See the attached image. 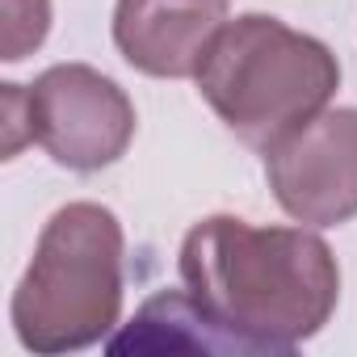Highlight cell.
<instances>
[{
  "instance_id": "obj_4",
  "label": "cell",
  "mask_w": 357,
  "mask_h": 357,
  "mask_svg": "<svg viewBox=\"0 0 357 357\" xmlns=\"http://www.w3.org/2000/svg\"><path fill=\"white\" fill-rule=\"evenodd\" d=\"M34 143L72 172L118 164L135 139V105L118 80L89 63H55L30 84Z\"/></svg>"
},
{
  "instance_id": "obj_8",
  "label": "cell",
  "mask_w": 357,
  "mask_h": 357,
  "mask_svg": "<svg viewBox=\"0 0 357 357\" xmlns=\"http://www.w3.org/2000/svg\"><path fill=\"white\" fill-rule=\"evenodd\" d=\"M0 109H5V122H0V155L13 160L26 143H34L30 89H22V84H0Z\"/></svg>"
},
{
  "instance_id": "obj_1",
  "label": "cell",
  "mask_w": 357,
  "mask_h": 357,
  "mask_svg": "<svg viewBox=\"0 0 357 357\" xmlns=\"http://www.w3.org/2000/svg\"><path fill=\"white\" fill-rule=\"evenodd\" d=\"M181 286L231 353H290L324 332L340 298V265L307 227H257L211 215L181 240Z\"/></svg>"
},
{
  "instance_id": "obj_2",
  "label": "cell",
  "mask_w": 357,
  "mask_h": 357,
  "mask_svg": "<svg viewBox=\"0 0 357 357\" xmlns=\"http://www.w3.org/2000/svg\"><path fill=\"white\" fill-rule=\"evenodd\" d=\"M198 93L219 122L257 151L278 147L340 89L336 55L269 13L227 17L198 63Z\"/></svg>"
},
{
  "instance_id": "obj_6",
  "label": "cell",
  "mask_w": 357,
  "mask_h": 357,
  "mask_svg": "<svg viewBox=\"0 0 357 357\" xmlns=\"http://www.w3.org/2000/svg\"><path fill=\"white\" fill-rule=\"evenodd\" d=\"M227 22V0H118L114 47L130 68L160 80L198 76V63Z\"/></svg>"
},
{
  "instance_id": "obj_5",
  "label": "cell",
  "mask_w": 357,
  "mask_h": 357,
  "mask_svg": "<svg viewBox=\"0 0 357 357\" xmlns=\"http://www.w3.org/2000/svg\"><path fill=\"white\" fill-rule=\"evenodd\" d=\"M278 206L307 227L357 219V109H324L265 151Z\"/></svg>"
},
{
  "instance_id": "obj_7",
  "label": "cell",
  "mask_w": 357,
  "mask_h": 357,
  "mask_svg": "<svg viewBox=\"0 0 357 357\" xmlns=\"http://www.w3.org/2000/svg\"><path fill=\"white\" fill-rule=\"evenodd\" d=\"M0 59L17 63L51 34V0H0Z\"/></svg>"
},
{
  "instance_id": "obj_3",
  "label": "cell",
  "mask_w": 357,
  "mask_h": 357,
  "mask_svg": "<svg viewBox=\"0 0 357 357\" xmlns=\"http://www.w3.org/2000/svg\"><path fill=\"white\" fill-rule=\"evenodd\" d=\"M122 252L126 236L109 206H59L13 290V332L38 357L76 353L122 319Z\"/></svg>"
}]
</instances>
